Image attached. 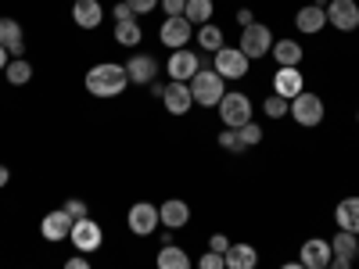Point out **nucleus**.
<instances>
[{"instance_id":"obj_1","label":"nucleus","mask_w":359,"mask_h":269,"mask_svg":"<svg viewBox=\"0 0 359 269\" xmlns=\"http://www.w3.org/2000/svg\"><path fill=\"white\" fill-rule=\"evenodd\" d=\"M130 86V76H126V65H115V62H101L86 72V90L94 97H118L123 90Z\"/></svg>"},{"instance_id":"obj_2","label":"nucleus","mask_w":359,"mask_h":269,"mask_svg":"<svg viewBox=\"0 0 359 269\" xmlns=\"http://www.w3.org/2000/svg\"><path fill=\"white\" fill-rule=\"evenodd\" d=\"M187 86H191L194 104H201V108H216L223 101V94H226V79L216 69H198Z\"/></svg>"},{"instance_id":"obj_3","label":"nucleus","mask_w":359,"mask_h":269,"mask_svg":"<svg viewBox=\"0 0 359 269\" xmlns=\"http://www.w3.org/2000/svg\"><path fill=\"white\" fill-rule=\"evenodd\" d=\"M219 118H223V126L226 130H241V126H248L252 123V97L248 94H223V101H219Z\"/></svg>"},{"instance_id":"obj_4","label":"nucleus","mask_w":359,"mask_h":269,"mask_svg":"<svg viewBox=\"0 0 359 269\" xmlns=\"http://www.w3.org/2000/svg\"><path fill=\"white\" fill-rule=\"evenodd\" d=\"M287 115L294 118L298 126L313 130V126H320V123H323V97H320V94H309V90H302V94H298V97L291 101Z\"/></svg>"},{"instance_id":"obj_5","label":"nucleus","mask_w":359,"mask_h":269,"mask_svg":"<svg viewBox=\"0 0 359 269\" xmlns=\"http://www.w3.org/2000/svg\"><path fill=\"white\" fill-rule=\"evenodd\" d=\"M69 241L79 255H90V251H97L104 244V230L101 223H94V216H86L79 223H72V233H69Z\"/></svg>"},{"instance_id":"obj_6","label":"nucleus","mask_w":359,"mask_h":269,"mask_svg":"<svg viewBox=\"0 0 359 269\" xmlns=\"http://www.w3.org/2000/svg\"><path fill=\"white\" fill-rule=\"evenodd\" d=\"M237 47L245 50L248 62H252V57H266L269 50H273V33H269V25L252 22V25L241 29V43H237Z\"/></svg>"},{"instance_id":"obj_7","label":"nucleus","mask_w":359,"mask_h":269,"mask_svg":"<svg viewBox=\"0 0 359 269\" xmlns=\"http://www.w3.org/2000/svg\"><path fill=\"white\" fill-rule=\"evenodd\" d=\"M248 57H245V50L241 47H219L216 54H212V69L223 76V79H245L248 76Z\"/></svg>"},{"instance_id":"obj_8","label":"nucleus","mask_w":359,"mask_h":269,"mask_svg":"<svg viewBox=\"0 0 359 269\" xmlns=\"http://www.w3.org/2000/svg\"><path fill=\"white\" fill-rule=\"evenodd\" d=\"M158 223H162V216H158V208H155L151 201H137V205L130 208V216H126V226H130L137 237H151V233L158 230Z\"/></svg>"},{"instance_id":"obj_9","label":"nucleus","mask_w":359,"mask_h":269,"mask_svg":"<svg viewBox=\"0 0 359 269\" xmlns=\"http://www.w3.org/2000/svg\"><path fill=\"white\" fill-rule=\"evenodd\" d=\"M169 79L172 83H191L194 79V72L201 69V57L194 54V50H187V47H180V50H172L169 54Z\"/></svg>"},{"instance_id":"obj_10","label":"nucleus","mask_w":359,"mask_h":269,"mask_svg":"<svg viewBox=\"0 0 359 269\" xmlns=\"http://www.w3.org/2000/svg\"><path fill=\"white\" fill-rule=\"evenodd\" d=\"M191 36H194V25L180 15V18H165L162 22V29H158V40L169 47V50H180V47H187L191 43Z\"/></svg>"},{"instance_id":"obj_11","label":"nucleus","mask_w":359,"mask_h":269,"mask_svg":"<svg viewBox=\"0 0 359 269\" xmlns=\"http://www.w3.org/2000/svg\"><path fill=\"white\" fill-rule=\"evenodd\" d=\"M327 22H331L334 29H341V33H355L359 29L355 0H331V4H327Z\"/></svg>"},{"instance_id":"obj_12","label":"nucleus","mask_w":359,"mask_h":269,"mask_svg":"<svg viewBox=\"0 0 359 269\" xmlns=\"http://www.w3.org/2000/svg\"><path fill=\"white\" fill-rule=\"evenodd\" d=\"M72 223H76V219L65 212V208H54V212H47V216H43V223H40L43 241H50V244L65 241V237L72 233Z\"/></svg>"},{"instance_id":"obj_13","label":"nucleus","mask_w":359,"mask_h":269,"mask_svg":"<svg viewBox=\"0 0 359 269\" xmlns=\"http://www.w3.org/2000/svg\"><path fill=\"white\" fill-rule=\"evenodd\" d=\"M331 258H334V248H331V241H323V237H313V241H306L302 251H298V262L306 269H327Z\"/></svg>"},{"instance_id":"obj_14","label":"nucleus","mask_w":359,"mask_h":269,"mask_svg":"<svg viewBox=\"0 0 359 269\" xmlns=\"http://www.w3.org/2000/svg\"><path fill=\"white\" fill-rule=\"evenodd\" d=\"M158 216H162V226L165 230H184L191 223V205L180 201V198H169L158 205Z\"/></svg>"},{"instance_id":"obj_15","label":"nucleus","mask_w":359,"mask_h":269,"mask_svg":"<svg viewBox=\"0 0 359 269\" xmlns=\"http://www.w3.org/2000/svg\"><path fill=\"white\" fill-rule=\"evenodd\" d=\"M165 111L169 115H187L194 108V97H191V86L187 83H165V97H162Z\"/></svg>"},{"instance_id":"obj_16","label":"nucleus","mask_w":359,"mask_h":269,"mask_svg":"<svg viewBox=\"0 0 359 269\" xmlns=\"http://www.w3.org/2000/svg\"><path fill=\"white\" fill-rule=\"evenodd\" d=\"M126 76H130V83L147 86L151 79H158V62H155L151 54H133L130 62H126Z\"/></svg>"},{"instance_id":"obj_17","label":"nucleus","mask_w":359,"mask_h":269,"mask_svg":"<svg viewBox=\"0 0 359 269\" xmlns=\"http://www.w3.org/2000/svg\"><path fill=\"white\" fill-rule=\"evenodd\" d=\"M302 90H306V76L298 72V69H280V72L273 76V94L284 97V101H294Z\"/></svg>"},{"instance_id":"obj_18","label":"nucleus","mask_w":359,"mask_h":269,"mask_svg":"<svg viewBox=\"0 0 359 269\" xmlns=\"http://www.w3.org/2000/svg\"><path fill=\"white\" fill-rule=\"evenodd\" d=\"M101 18H104L101 0H76V4H72V22L79 29H97Z\"/></svg>"},{"instance_id":"obj_19","label":"nucleus","mask_w":359,"mask_h":269,"mask_svg":"<svg viewBox=\"0 0 359 269\" xmlns=\"http://www.w3.org/2000/svg\"><path fill=\"white\" fill-rule=\"evenodd\" d=\"M0 47L15 57L25 54V36H22V25L15 18H0Z\"/></svg>"},{"instance_id":"obj_20","label":"nucleus","mask_w":359,"mask_h":269,"mask_svg":"<svg viewBox=\"0 0 359 269\" xmlns=\"http://www.w3.org/2000/svg\"><path fill=\"white\" fill-rule=\"evenodd\" d=\"M223 258H226V269H255L259 265V251L252 248V244H230L226 251H223Z\"/></svg>"},{"instance_id":"obj_21","label":"nucleus","mask_w":359,"mask_h":269,"mask_svg":"<svg viewBox=\"0 0 359 269\" xmlns=\"http://www.w3.org/2000/svg\"><path fill=\"white\" fill-rule=\"evenodd\" d=\"M294 25H298V33L313 36V33H320V29L327 25V11H323V8H316V4H309V8H298Z\"/></svg>"},{"instance_id":"obj_22","label":"nucleus","mask_w":359,"mask_h":269,"mask_svg":"<svg viewBox=\"0 0 359 269\" xmlns=\"http://www.w3.org/2000/svg\"><path fill=\"white\" fill-rule=\"evenodd\" d=\"M334 223H338V230H348V233L359 237V198H345V201H338V208H334Z\"/></svg>"},{"instance_id":"obj_23","label":"nucleus","mask_w":359,"mask_h":269,"mask_svg":"<svg viewBox=\"0 0 359 269\" xmlns=\"http://www.w3.org/2000/svg\"><path fill=\"white\" fill-rule=\"evenodd\" d=\"M269 54H273L277 57V65L280 69H298V62H302V47H298L294 40H273V50H269Z\"/></svg>"},{"instance_id":"obj_24","label":"nucleus","mask_w":359,"mask_h":269,"mask_svg":"<svg viewBox=\"0 0 359 269\" xmlns=\"http://www.w3.org/2000/svg\"><path fill=\"white\" fill-rule=\"evenodd\" d=\"M155 269H191V255L176 244H162L158 258H155Z\"/></svg>"},{"instance_id":"obj_25","label":"nucleus","mask_w":359,"mask_h":269,"mask_svg":"<svg viewBox=\"0 0 359 269\" xmlns=\"http://www.w3.org/2000/svg\"><path fill=\"white\" fill-rule=\"evenodd\" d=\"M212 11H216L212 0H187L184 18H187L191 25H208V22H212Z\"/></svg>"},{"instance_id":"obj_26","label":"nucleus","mask_w":359,"mask_h":269,"mask_svg":"<svg viewBox=\"0 0 359 269\" xmlns=\"http://www.w3.org/2000/svg\"><path fill=\"white\" fill-rule=\"evenodd\" d=\"M198 47L208 50V54H216L219 47H226V43H223V29L212 25V22H208V25H198Z\"/></svg>"},{"instance_id":"obj_27","label":"nucleus","mask_w":359,"mask_h":269,"mask_svg":"<svg viewBox=\"0 0 359 269\" xmlns=\"http://www.w3.org/2000/svg\"><path fill=\"white\" fill-rule=\"evenodd\" d=\"M115 40L123 43V47H137V43L144 40L140 22H115Z\"/></svg>"},{"instance_id":"obj_28","label":"nucleus","mask_w":359,"mask_h":269,"mask_svg":"<svg viewBox=\"0 0 359 269\" xmlns=\"http://www.w3.org/2000/svg\"><path fill=\"white\" fill-rule=\"evenodd\" d=\"M331 248H334V255L338 258H355V248H359V237L355 233H348V230H338V237H334V241H331Z\"/></svg>"},{"instance_id":"obj_29","label":"nucleus","mask_w":359,"mask_h":269,"mask_svg":"<svg viewBox=\"0 0 359 269\" xmlns=\"http://www.w3.org/2000/svg\"><path fill=\"white\" fill-rule=\"evenodd\" d=\"M4 72H8V83H11V86H25L29 79H33V65H29L25 57H15V62H8Z\"/></svg>"},{"instance_id":"obj_30","label":"nucleus","mask_w":359,"mask_h":269,"mask_svg":"<svg viewBox=\"0 0 359 269\" xmlns=\"http://www.w3.org/2000/svg\"><path fill=\"white\" fill-rule=\"evenodd\" d=\"M287 108H291V101H284V97H266V104H262V111L269 115V118H284L287 115Z\"/></svg>"},{"instance_id":"obj_31","label":"nucleus","mask_w":359,"mask_h":269,"mask_svg":"<svg viewBox=\"0 0 359 269\" xmlns=\"http://www.w3.org/2000/svg\"><path fill=\"white\" fill-rule=\"evenodd\" d=\"M219 147H223V151H237V155L245 151V144H241V137H237V130H223L219 133Z\"/></svg>"},{"instance_id":"obj_32","label":"nucleus","mask_w":359,"mask_h":269,"mask_svg":"<svg viewBox=\"0 0 359 269\" xmlns=\"http://www.w3.org/2000/svg\"><path fill=\"white\" fill-rule=\"evenodd\" d=\"M237 137H241V144H245V147H255V144H262V130H259L255 123L241 126V130H237Z\"/></svg>"},{"instance_id":"obj_33","label":"nucleus","mask_w":359,"mask_h":269,"mask_svg":"<svg viewBox=\"0 0 359 269\" xmlns=\"http://www.w3.org/2000/svg\"><path fill=\"white\" fill-rule=\"evenodd\" d=\"M65 212L79 223V219H86V216H90V208H86V201H83V198H69V201H65Z\"/></svg>"},{"instance_id":"obj_34","label":"nucleus","mask_w":359,"mask_h":269,"mask_svg":"<svg viewBox=\"0 0 359 269\" xmlns=\"http://www.w3.org/2000/svg\"><path fill=\"white\" fill-rule=\"evenodd\" d=\"M198 269H226V258H223L219 251H205V255L198 258Z\"/></svg>"},{"instance_id":"obj_35","label":"nucleus","mask_w":359,"mask_h":269,"mask_svg":"<svg viewBox=\"0 0 359 269\" xmlns=\"http://www.w3.org/2000/svg\"><path fill=\"white\" fill-rule=\"evenodd\" d=\"M162 4V11H165V18H180L187 11V0H158Z\"/></svg>"},{"instance_id":"obj_36","label":"nucleus","mask_w":359,"mask_h":269,"mask_svg":"<svg viewBox=\"0 0 359 269\" xmlns=\"http://www.w3.org/2000/svg\"><path fill=\"white\" fill-rule=\"evenodd\" d=\"M123 4H130L133 15H151L158 8V0H123Z\"/></svg>"},{"instance_id":"obj_37","label":"nucleus","mask_w":359,"mask_h":269,"mask_svg":"<svg viewBox=\"0 0 359 269\" xmlns=\"http://www.w3.org/2000/svg\"><path fill=\"white\" fill-rule=\"evenodd\" d=\"M226 248H230V237H226V233H212V241H208V251H219V255H223Z\"/></svg>"},{"instance_id":"obj_38","label":"nucleus","mask_w":359,"mask_h":269,"mask_svg":"<svg viewBox=\"0 0 359 269\" xmlns=\"http://www.w3.org/2000/svg\"><path fill=\"white\" fill-rule=\"evenodd\" d=\"M111 15H115V22H137V15L130 11V4H115Z\"/></svg>"},{"instance_id":"obj_39","label":"nucleus","mask_w":359,"mask_h":269,"mask_svg":"<svg viewBox=\"0 0 359 269\" xmlns=\"http://www.w3.org/2000/svg\"><path fill=\"white\" fill-rule=\"evenodd\" d=\"M62 269H90V262H86V255H72Z\"/></svg>"},{"instance_id":"obj_40","label":"nucleus","mask_w":359,"mask_h":269,"mask_svg":"<svg viewBox=\"0 0 359 269\" xmlns=\"http://www.w3.org/2000/svg\"><path fill=\"white\" fill-rule=\"evenodd\" d=\"M237 22H241V25H252V22H255L252 8H241V11H237Z\"/></svg>"},{"instance_id":"obj_41","label":"nucleus","mask_w":359,"mask_h":269,"mask_svg":"<svg viewBox=\"0 0 359 269\" xmlns=\"http://www.w3.org/2000/svg\"><path fill=\"white\" fill-rule=\"evenodd\" d=\"M327 269H352V262H348V258H338V255H334L331 262H327Z\"/></svg>"},{"instance_id":"obj_42","label":"nucleus","mask_w":359,"mask_h":269,"mask_svg":"<svg viewBox=\"0 0 359 269\" xmlns=\"http://www.w3.org/2000/svg\"><path fill=\"white\" fill-rule=\"evenodd\" d=\"M147 86H151V97H165V83L151 79V83H147Z\"/></svg>"},{"instance_id":"obj_43","label":"nucleus","mask_w":359,"mask_h":269,"mask_svg":"<svg viewBox=\"0 0 359 269\" xmlns=\"http://www.w3.org/2000/svg\"><path fill=\"white\" fill-rule=\"evenodd\" d=\"M8 179H11V169H8V165H0V187H8Z\"/></svg>"},{"instance_id":"obj_44","label":"nucleus","mask_w":359,"mask_h":269,"mask_svg":"<svg viewBox=\"0 0 359 269\" xmlns=\"http://www.w3.org/2000/svg\"><path fill=\"white\" fill-rule=\"evenodd\" d=\"M4 69H8V50L0 47V72H4Z\"/></svg>"},{"instance_id":"obj_45","label":"nucleus","mask_w":359,"mask_h":269,"mask_svg":"<svg viewBox=\"0 0 359 269\" xmlns=\"http://www.w3.org/2000/svg\"><path fill=\"white\" fill-rule=\"evenodd\" d=\"M280 269H306L302 262H287V265H280Z\"/></svg>"},{"instance_id":"obj_46","label":"nucleus","mask_w":359,"mask_h":269,"mask_svg":"<svg viewBox=\"0 0 359 269\" xmlns=\"http://www.w3.org/2000/svg\"><path fill=\"white\" fill-rule=\"evenodd\" d=\"M355 262H359V248H355Z\"/></svg>"},{"instance_id":"obj_47","label":"nucleus","mask_w":359,"mask_h":269,"mask_svg":"<svg viewBox=\"0 0 359 269\" xmlns=\"http://www.w3.org/2000/svg\"><path fill=\"white\" fill-rule=\"evenodd\" d=\"M355 123H359V115H355Z\"/></svg>"},{"instance_id":"obj_48","label":"nucleus","mask_w":359,"mask_h":269,"mask_svg":"<svg viewBox=\"0 0 359 269\" xmlns=\"http://www.w3.org/2000/svg\"><path fill=\"white\" fill-rule=\"evenodd\" d=\"M72 4H76V0H72Z\"/></svg>"}]
</instances>
